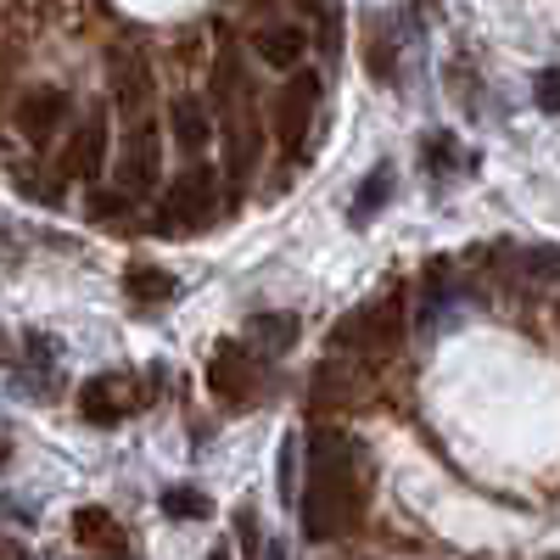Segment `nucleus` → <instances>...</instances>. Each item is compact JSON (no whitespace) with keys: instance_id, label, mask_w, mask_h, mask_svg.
<instances>
[{"instance_id":"obj_1","label":"nucleus","mask_w":560,"mask_h":560,"mask_svg":"<svg viewBox=\"0 0 560 560\" xmlns=\"http://www.w3.org/2000/svg\"><path fill=\"white\" fill-rule=\"evenodd\" d=\"M359 443L348 432H314L308 443V482H303V533L308 538H337L353 527L364 504V477H359Z\"/></svg>"},{"instance_id":"obj_2","label":"nucleus","mask_w":560,"mask_h":560,"mask_svg":"<svg viewBox=\"0 0 560 560\" xmlns=\"http://www.w3.org/2000/svg\"><path fill=\"white\" fill-rule=\"evenodd\" d=\"M331 348L337 353H364V359H393L404 348V292L387 287L382 298H370L364 308L337 319Z\"/></svg>"},{"instance_id":"obj_3","label":"nucleus","mask_w":560,"mask_h":560,"mask_svg":"<svg viewBox=\"0 0 560 560\" xmlns=\"http://www.w3.org/2000/svg\"><path fill=\"white\" fill-rule=\"evenodd\" d=\"M213 202H219V179L213 168L191 163L163 197V213H158V230H202L213 219Z\"/></svg>"},{"instance_id":"obj_4","label":"nucleus","mask_w":560,"mask_h":560,"mask_svg":"<svg viewBox=\"0 0 560 560\" xmlns=\"http://www.w3.org/2000/svg\"><path fill=\"white\" fill-rule=\"evenodd\" d=\"M158 124L152 118H135L129 135H124V147H118V191L124 197H147L152 185H158Z\"/></svg>"},{"instance_id":"obj_5","label":"nucleus","mask_w":560,"mask_h":560,"mask_svg":"<svg viewBox=\"0 0 560 560\" xmlns=\"http://www.w3.org/2000/svg\"><path fill=\"white\" fill-rule=\"evenodd\" d=\"M314 107H319V79L298 68V79L280 90V102H275V129H280V140H287V147H298V140L308 135Z\"/></svg>"},{"instance_id":"obj_6","label":"nucleus","mask_w":560,"mask_h":560,"mask_svg":"<svg viewBox=\"0 0 560 560\" xmlns=\"http://www.w3.org/2000/svg\"><path fill=\"white\" fill-rule=\"evenodd\" d=\"M107 118L102 113H90L79 129H73V140H68V152H62V174H73V179H96L102 168H107Z\"/></svg>"},{"instance_id":"obj_7","label":"nucleus","mask_w":560,"mask_h":560,"mask_svg":"<svg viewBox=\"0 0 560 560\" xmlns=\"http://www.w3.org/2000/svg\"><path fill=\"white\" fill-rule=\"evenodd\" d=\"M208 387L224 404H242L247 387H253V348L247 342H219L213 359H208Z\"/></svg>"},{"instance_id":"obj_8","label":"nucleus","mask_w":560,"mask_h":560,"mask_svg":"<svg viewBox=\"0 0 560 560\" xmlns=\"http://www.w3.org/2000/svg\"><path fill=\"white\" fill-rule=\"evenodd\" d=\"M62 118H68V96H62V90H51V84L28 90V96L18 102V129L34 140V147H39V140H51V129Z\"/></svg>"},{"instance_id":"obj_9","label":"nucleus","mask_w":560,"mask_h":560,"mask_svg":"<svg viewBox=\"0 0 560 560\" xmlns=\"http://www.w3.org/2000/svg\"><path fill=\"white\" fill-rule=\"evenodd\" d=\"M73 544H84V549H96L102 560H124V527L107 516L102 504H84L79 516H73Z\"/></svg>"},{"instance_id":"obj_10","label":"nucleus","mask_w":560,"mask_h":560,"mask_svg":"<svg viewBox=\"0 0 560 560\" xmlns=\"http://www.w3.org/2000/svg\"><path fill=\"white\" fill-rule=\"evenodd\" d=\"M113 96H118V107L129 113V124H135V118H147V102H152V73H147V62H140L135 51L113 57Z\"/></svg>"},{"instance_id":"obj_11","label":"nucleus","mask_w":560,"mask_h":560,"mask_svg":"<svg viewBox=\"0 0 560 560\" xmlns=\"http://www.w3.org/2000/svg\"><path fill=\"white\" fill-rule=\"evenodd\" d=\"M253 51L269 62V68H298V57L308 51V34L298 23H269L253 34Z\"/></svg>"},{"instance_id":"obj_12","label":"nucleus","mask_w":560,"mask_h":560,"mask_svg":"<svg viewBox=\"0 0 560 560\" xmlns=\"http://www.w3.org/2000/svg\"><path fill=\"white\" fill-rule=\"evenodd\" d=\"M393 191H398L393 163H376V168L359 179V191H353V224H359V230H364V224H376V213L393 202Z\"/></svg>"},{"instance_id":"obj_13","label":"nucleus","mask_w":560,"mask_h":560,"mask_svg":"<svg viewBox=\"0 0 560 560\" xmlns=\"http://www.w3.org/2000/svg\"><path fill=\"white\" fill-rule=\"evenodd\" d=\"M168 124H174V140H179L185 158H197V152L208 147V135H213V118H208V107H202L197 96H179V102L168 107Z\"/></svg>"},{"instance_id":"obj_14","label":"nucleus","mask_w":560,"mask_h":560,"mask_svg":"<svg viewBox=\"0 0 560 560\" xmlns=\"http://www.w3.org/2000/svg\"><path fill=\"white\" fill-rule=\"evenodd\" d=\"M118 387H124V376H96V382H90V387L79 393V409H84L90 420H102V427H113V420H118L124 409H135Z\"/></svg>"},{"instance_id":"obj_15","label":"nucleus","mask_w":560,"mask_h":560,"mask_svg":"<svg viewBox=\"0 0 560 560\" xmlns=\"http://www.w3.org/2000/svg\"><path fill=\"white\" fill-rule=\"evenodd\" d=\"M124 292L140 298V303H168L179 292V280L163 269V264H129L124 269Z\"/></svg>"},{"instance_id":"obj_16","label":"nucleus","mask_w":560,"mask_h":560,"mask_svg":"<svg viewBox=\"0 0 560 560\" xmlns=\"http://www.w3.org/2000/svg\"><path fill=\"white\" fill-rule=\"evenodd\" d=\"M247 337H253V348H264V353H287L292 342H298V314H253L247 319Z\"/></svg>"},{"instance_id":"obj_17","label":"nucleus","mask_w":560,"mask_h":560,"mask_svg":"<svg viewBox=\"0 0 560 560\" xmlns=\"http://www.w3.org/2000/svg\"><path fill=\"white\" fill-rule=\"evenodd\" d=\"M158 504H163L168 522H208V516H213V499L197 493V488H163Z\"/></svg>"},{"instance_id":"obj_18","label":"nucleus","mask_w":560,"mask_h":560,"mask_svg":"<svg viewBox=\"0 0 560 560\" xmlns=\"http://www.w3.org/2000/svg\"><path fill=\"white\" fill-rule=\"evenodd\" d=\"M459 163V147H454V135H427V174H448Z\"/></svg>"},{"instance_id":"obj_19","label":"nucleus","mask_w":560,"mask_h":560,"mask_svg":"<svg viewBox=\"0 0 560 560\" xmlns=\"http://www.w3.org/2000/svg\"><path fill=\"white\" fill-rule=\"evenodd\" d=\"M292 454H298V443L287 438V443H280V504H287V510H298V477H292Z\"/></svg>"},{"instance_id":"obj_20","label":"nucleus","mask_w":560,"mask_h":560,"mask_svg":"<svg viewBox=\"0 0 560 560\" xmlns=\"http://www.w3.org/2000/svg\"><path fill=\"white\" fill-rule=\"evenodd\" d=\"M23 342H28V348H23V353H28V364L39 370V376H51V370H57V353H51V337H23Z\"/></svg>"},{"instance_id":"obj_21","label":"nucleus","mask_w":560,"mask_h":560,"mask_svg":"<svg viewBox=\"0 0 560 560\" xmlns=\"http://www.w3.org/2000/svg\"><path fill=\"white\" fill-rule=\"evenodd\" d=\"M555 79H560V73H555V68H544V73H538V84H533V96H538V113H560Z\"/></svg>"},{"instance_id":"obj_22","label":"nucleus","mask_w":560,"mask_h":560,"mask_svg":"<svg viewBox=\"0 0 560 560\" xmlns=\"http://www.w3.org/2000/svg\"><path fill=\"white\" fill-rule=\"evenodd\" d=\"M236 527H242V549H247V555H258L264 533H258V510H253V504H247V510H236Z\"/></svg>"},{"instance_id":"obj_23","label":"nucleus","mask_w":560,"mask_h":560,"mask_svg":"<svg viewBox=\"0 0 560 560\" xmlns=\"http://www.w3.org/2000/svg\"><path fill=\"white\" fill-rule=\"evenodd\" d=\"M0 560H34V555H28L23 544H12L7 533H0Z\"/></svg>"},{"instance_id":"obj_24","label":"nucleus","mask_w":560,"mask_h":560,"mask_svg":"<svg viewBox=\"0 0 560 560\" xmlns=\"http://www.w3.org/2000/svg\"><path fill=\"white\" fill-rule=\"evenodd\" d=\"M12 359V348H7V331H0V364H7Z\"/></svg>"},{"instance_id":"obj_25","label":"nucleus","mask_w":560,"mask_h":560,"mask_svg":"<svg viewBox=\"0 0 560 560\" xmlns=\"http://www.w3.org/2000/svg\"><path fill=\"white\" fill-rule=\"evenodd\" d=\"M208 560H230V549H213V555H208Z\"/></svg>"},{"instance_id":"obj_26","label":"nucleus","mask_w":560,"mask_h":560,"mask_svg":"<svg viewBox=\"0 0 560 560\" xmlns=\"http://www.w3.org/2000/svg\"><path fill=\"white\" fill-rule=\"evenodd\" d=\"M0 459H7V443H0Z\"/></svg>"}]
</instances>
